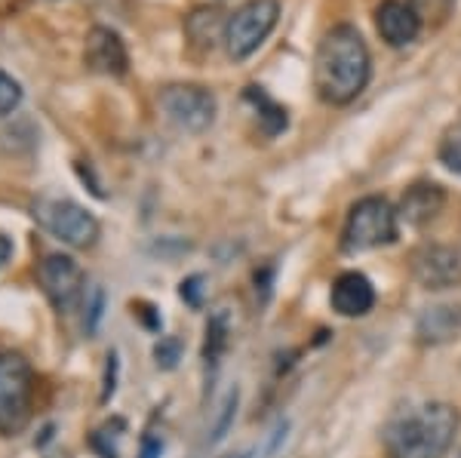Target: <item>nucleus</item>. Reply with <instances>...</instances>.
Returning a JSON list of instances; mask_svg holds the SVG:
<instances>
[{"label": "nucleus", "instance_id": "nucleus-1", "mask_svg": "<svg viewBox=\"0 0 461 458\" xmlns=\"http://www.w3.org/2000/svg\"><path fill=\"white\" fill-rule=\"evenodd\" d=\"M373 58L366 40L351 25H339L320 40L314 56V86L330 105H348L366 90Z\"/></svg>", "mask_w": 461, "mask_h": 458}, {"label": "nucleus", "instance_id": "nucleus-17", "mask_svg": "<svg viewBox=\"0 0 461 458\" xmlns=\"http://www.w3.org/2000/svg\"><path fill=\"white\" fill-rule=\"evenodd\" d=\"M440 164L461 175V123L449 127L440 139Z\"/></svg>", "mask_w": 461, "mask_h": 458}, {"label": "nucleus", "instance_id": "nucleus-16", "mask_svg": "<svg viewBox=\"0 0 461 458\" xmlns=\"http://www.w3.org/2000/svg\"><path fill=\"white\" fill-rule=\"evenodd\" d=\"M228 314L225 311H215L206 323V345H203V360L206 366H219V357L228 348Z\"/></svg>", "mask_w": 461, "mask_h": 458}, {"label": "nucleus", "instance_id": "nucleus-10", "mask_svg": "<svg viewBox=\"0 0 461 458\" xmlns=\"http://www.w3.org/2000/svg\"><path fill=\"white\" fill-rule=\"evenodd\" d=\"M375 28L388 47H409L421 31V19L409 0H382L375 10Z\"/></svg>", "mask_w": 461, "mask_h": 458}, {"label": "nucleus", "instance_id": "nucleus-12", "mask_svg": "<svg viewBox=\"0 0 461 458\" xmlns=\"http://www.w3.org/2000/svg\"><path fill=\"white\" fill-rule=\"evenodd\" d=\"M86 65L99 74H108V77H121L130 68V56H126V47L121 40V34L111 31V28H93L86 37Z\"/></svg>", "mask_w": 461, "mask_h": 458}, {"label": "nucleus", "instance_id": "nucleus-14", "mask_svg": "<svg viewBox=\"0 0 461 458\" xmlns=\"http://www.w3.org/2000/svg\"><path fill=\"white\" fill-rule=\"evenodd\" d=\"M247 102L258 111V123H262V130L267 136H277V132L286 130V123H289L286 108L277 105L262 86H247Z\"/></svg>", "mask_w": 461, "mask_h": 458}, {"label": "nucleus", "instance_id": "nucleus-20", "mask_svg": "<svg viewBox=\"0 0 461 458\" xmlns=\"http://www.w3.org/2000/svg\"><path fill=\"white\" fill-rule=\"evenodd\" d=\"M234 409H237V391H230L228 400H225V406H221V422L215 425V431H212V443H219L221 437H225V431H228L230 418H234Z\"/></svg>", "mask_w": 461, "mask_h": 458}, {"label": "nucleus", "instance_id": "nucleus-5", "mask_svg": "<svg viewBox=\"0 0 461 458\" xmlns=\"http://www.w3.org/2000/svg\"><path fill=\"white\" fill-rule=\"evenodd\" d=\"M34 221L50 234L62 240L65 247L89 249L99 240V219L86 206L68 201V197H41L34 201Z\"/></svg>", "mask_w": 461, "mask_h": 458}, {"label": "nucleus", "instance_id": "nucleus-26", "mask_svg": "<svg viewBox=\"0 0 461 458\" xmlns=\"http://www.w3.org/2000/svg\"><path fill=\"white\" fill-rule=\"evenodd\" d=\"M458 458H461V455H458Z\"/></svg>", "mask_w": 461, "mask_h": 458}, {"label": "nucleus", "instance_id": "nucleus-15", "mask_svg": "<svg viewBox=\"0 0 461 458\" xmlns=\"http://www.w3.org/2000/svg\"><path fill=\"white\" fill-rule=\"evenodd\" d=\"M225 25L228 19H221L219 10H197L194 16L188 19V34L191 40L200 43L203 49H212L215 40H225Z\"/></svg>", "mask_w": 461, "mask_h": 458}, {"label": "nucleus", "instance_id": "nucleus-13", "mask_svg": "<svg viewBox=\"0 0 461 458\" xmlns=\"http://www.w3.org/2000/svg\"><path fill=\"white\" fill-rule=\"evenodd\" d=\"M443 203H446V194L440 184L434 182H415L412 188H406L403 201H400V210L397 216L412 228H421L428 221H434L437 216L443 212Z\"/></svg>", "mask_w": 461, "mask_h": 458}, {"label": "nucleus", "instance_id": "nucleus-21", "mask_svg": "<svg viewBox=\"0 0 461 458\" xmlns=\"http://www.w3.org/2000/svg\"><path fill=\"white\" fill-rule=\"evenodd\" d=\"M200 283H203V277H188L182 283V299L188 301L191 308H200Z\"/></svg>", "mask_w": 461, "mask_h": 458}, {"label": "nucleus", "instance_id": "nucleus-2", "mask_svg": "<svg viewBox=\"0 0 461 458\" xmlns=\"http://www.w3.org/2000/svg\"><path fill=\"white\" fill-rule=\"evenodd\" d=\"M458 434L456 406L430 400L400 409L384 427V449L391 458H443Z\"/></svg>", "mask_w": 461, "mask_h": 458}, {"label": "nucleus", "instance_id": "nucleus-24", "mask_svg": "<svg viewBox=\"0 0 461 458\" xmlns=\"http://www.w3.org/2000/svg\"><path fill=\"white\" fill-rule=\"evenodd\" d=\"M228 458H247V455H228Z\"/></svg>", "mask_w": 461, "mask_h": 458}, {"label": "nucleus", "instance_id": "nucleus-3", "mask_svg": "<svg viewBox=\"0 0 461 458\" xmlns=\"http://www.w3.org/2000/svg\"><path fill=\"white\" fill-rule=\"evenodd\" d=\"M34 369L22 354H0V437H16L32 422Z\"/></svg>", "mask_w": 461, "mask_h": 458}, {"label": "nucleus", "instance_id": "nucleus-18", "mask_svg": "<svg viewBox=\"0 0 461 458\" xmlns=\"http://www.w3.org/2000/svg\"><path fill=\"white\" fill-rule=\"evenodd\" d=\"M409 4H412V10L419 13L421 25H425V22H443L452 13L456 0H409Z\"/></svg>", "mask_w": 461, "mask_h": 458}, {"label": "nucleus", "instance_id": "nucleus-23", "mask_svg": "<svg viewBox=\"0 0 461 458\" xmlns=\"http://www.w3.org/2000/svg\"><path fill=\"white\" fill-rule=\"evenodd\" d=\"M10 253H13V243L6 240L4 234H0V268L6 265V258H10Z\"/></svg>", "mask_w": 461, "mask_h": 458}, {"label": "nucleus", "instance_id": "nucleus-6", "mask_svg": "<svg viewBox=\"0 0 461 458\" xmlns=\"http://www.w3.org/2000/svg\"><path fill=\"white\" fill-rule=\"evenodd\" d=\"M280 4L277 0H249L240 10L230 13L225 25V47L230 58H249L267 40V34L277 28Z\"/></svg>", "mask_w": 461, "mask_h": 458}, {"label": "nucleus", "instance_id": "nucleus-19", "mask_svg": "<svg viewBox=\"0 0 461 458\" xmlns=\"http://www.w3.org/2000/svg\"><path fill=\"white\" fill-rule=\"evenodd\" d=\"M22 102V86L10 77L6 71H0V117L13 114Z\"/></svg>", "mask_w": 461, "mask_h": 458}, {"label": "nucleus", "instance_id": "nucleus-7", "mask_svg": "<svg viewBox=\"0 0 461 458\" xmlns=\"http://www.w3.org/2000/svg\"><path fill=\"white\" fill-rule=\"evenodd\" d=\"M160 111L182 132H203L215 121V95L197 84H176L160 93Z\"/></svg>", "mask_w": 461, "mask_h": 458}, {"label": "nucleus", "instance_id": "nucleus-11", "mask_svg": "<svg viewBox=\"0 0 461 458\" xmlns=\"http://www.w3.org/2000/svg\"><path fill=\"white\" fill-rule=\"evenodd\" d=\"M330 301H332V311H339L341 317H366L375 308V290L366 274L345 271L332 283Z\"/></svg>", "mask_w": 461, "mask_h": 458}, {"label": "nucleus", "instance_id": "nucleus-9", "mask_svg": "<svg viewBox=\"0 0 461 458\" xmlns=\"http://www.w3.org/2000/svg\"><path fill=\"white\" fill-rule=\"evenodd\" d=\"M412 274L425 290H449L461 280V258L449 247H421L412 256Z\"/></svg>", "mask_w": 461, "mask_h": 458}, {"label": "nucleus", "instance_id": "nucleus-4", "mask_svg": "<svg viewBox=\"0 0 461 458\" xmlns=\"http://www.w3.org/2000/svg\"><path fill=\"white\" fill-rule=\"evenodd\" d=\"M397 210L384 197H363L351 206L341 231V249L345 253H366V249L388 247L397 240Z\"/></svg>", "mask_w": 461, "mask_h": 458}, {"label": "nucleus", "instance_id": "nucleus-22", "mask_svg": "<svg viewBox=\"0 0 461 458\" xmlns=\"http://www.w3.org/2000/svg\"><path fill=\"white\" fill-rule=\"evenodd\" d=\"M160 453H163V440L160 437H145L139 458H160Z\"/></svg>", "mask_w": 461, "mask_h": 458}, {"label": "nucleus", "instance_id": "nucleus-25", "mask_svg": "<svg viewBox=\"0 0 461 458\" xmlns=\"http://www.w3.org/2000/svg\"><path fill=\"white\" fill-rule=\"evenodd\" d=\"M53 458H65V455H53Z\"/></svg>", "mask_w": 461, "mask_h": 458}, {"label": "nucleus", "instance_id": "nucleus-8", "mask_svg": "<svg viewBox=\"0 0 461 458\" xmlns=\"http://www.w3.org/2000/svg\"><path fill=\"white\" fill-rule=\"evenodd\" d=\"M37 277H41V290L50 299V305L62 314L71 311L80 301V295H84V268L65 253H53L43 258L41 268H37Z\"/></svg>", "mask_w": 461, "mask_h": 458}]
</instances>
